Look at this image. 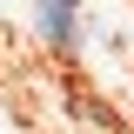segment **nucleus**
Wrapping results in <instances>:
<instances>
[{"label":"nucleus","instance_id":"obj_1","mask_svg":"<svg viewBox=\"0 0 134 134\" xmlns=\"http://www.w3.org/2000/svg\"><path fill=\"white\" fill-rule=\"evenodd\" d=\"M40 14V34H47L54 47H74V34H81V7H34Z\"/></svg>","mask_w":134,"mask_h":134}]
</instances>
